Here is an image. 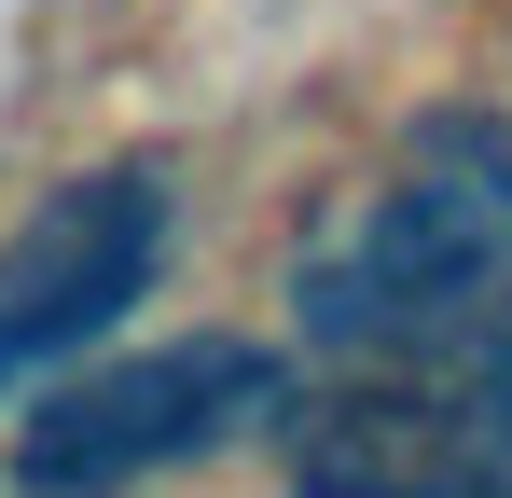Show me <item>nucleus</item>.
I'll use <instances>...</instances> for the list:
<instances>
[{"mask_svg":"<svg viewBox=\"0 0 512 498\" xmlns=\"http://www.w3.org/2000/svg\"><path fill=\"white\" fill-rule=\"evenodd\" d=\"M499 291H512V125L499 111H429L388 166V194L360 208V236L305 263V332L346 360L416 374Z\"/></svg>","mask_w":512,"mask_h":498,"instance_id":"obj_1","label":"nucleus"},{"mask_svg":"<svg viewBox=\"0 0 512 498\" xmlns=\"http://www.w3.org/2000/svg\"><path fill=\"white\" fill-rule=\"evenodd\" d=\"M250 415H277V360L250 332H194L153 360H97L70 388H42V415L14 429V485L28 498H111L139 471H180L208 443H236Z\"/></svg>","mask_w":512,"mask_h":498,"instance_id":"obj_2","label":"nucleus"},{"mask_svg":"<svg viewBox=\"0 0 512 498\" xmlns=\"http://www.w3.org/2000/svg\"><path fill=\"white\" fill-rule=\"evenodd\" d=\"M291 498H512V374H346L291 415Z\"/></svg>","mask_w":512,"mask_h":498,"instance_id":"obj_3","label":"nucleus"},{"mask_svg":"<svg viewBox=\"0 0 512 498\" xmlns=\"http://www.w3.org/2000/svg\"><path fill=\"white\" fill-rule=\"evenodd\" d=\"M167 263V166H84L0 236V388L125 319Z\"/></svg>","mask_w":512,"mask_h":498,"instance_id":"obj_4","label":"nucleus"},{"mask_svg":"<svg viewBox=\"0 0 512 498\" xmlns=\"http://www.w3.org/2000/svg\"><path fill=\"white\" fill-rule=\"evenodd\" d=\"M499 374H512V346H499Z\"/></svg>","mask_w":512,"mask_h":498,"instance_id":"obj_5","label":"nucleus"}]
</instances>
